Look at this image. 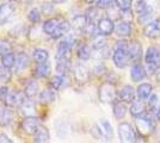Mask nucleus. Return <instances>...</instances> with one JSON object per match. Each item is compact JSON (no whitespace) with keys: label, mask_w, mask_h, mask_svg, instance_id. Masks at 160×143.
Returning a JSON list of instances; mask_svg holds the SVG:
<instances>
[{"label":"nucleus","mask_w":160,"mask_h":143,"mask_svg":"<svg viewBox=\"0 0 160 143\" xmlns=\"http://www.w3.org/2000/svg\"><path fill=\"white\" fill-rule=\"evenodd\" d=\"M128 47L129 42L126 40H120L116 42L115 49L112 54V61L117 68H126L129 63V56H128Z\"/></svg>","instance_id":"obj_1"},{"label":"nucleus","mask_w":160,"mask_h":143,"mask_svg":"<svg viewBox=\"0 0 160 143\" xmlns=\"http://www.w3.org/2000/svg\"><path fill=\"white\" fill-rule=\"evenodd\" d=\"M147 64V74L154 75L160 69V49L158 47H149L145 54Z\"/></svg>","instance_id":"obj_2"},{"label":"nucleus","mask_w":160,"mask_h":143,"mask_svg":"<svg viewBox=\"0 0 160 143\" xmlns=\"http://www.w3.org/2000/svg\"><path fill=\"white\" fill-rule=\"evenodd\" d=\"M98 95H99L100 102H105V104H113L118 98V93L116 91V87L113 83H111V81H107L100 85Z\"/></svg>","instance_id":"obj_3"},{"label":"nucleus","mask_w":160,"mask_h":143,"mask_svg":"<svg viewBox=\"0 0 160 143\" xmlns=\"http://www.w3.org/2000/svg\"><path fill=\"white\" fill-rule=\"evenodd\" d=\"M135 124H136L138 132L142 137H148L154 131V129H155V123L152 119V117H149L146 113L142 115V116L136 117Z\"/></svg>","instance_id":"obj_4"},{"label":"nucleus","mask_w":160,"mask_h":143,"mask_svg":"<svg viewBox=\"0 0 160 143\" xmlns=\"http://www.w3.org/2000/svg\"><path fill=\"white\" fill-rule=\"evenodd\" d=\"M120 141L124 143H132L136 141V134L129 123H121L118 125Z\"/></svg>","instance_id":"obj_5"},{"label":"nucleus","mask_w":160,"mask_h":143,"mask_svg":"<svg viewBox=\"0 0 160 143\" xmlns=\"http://www.w3.org/2000/svg\"><path fill=\"white\" fill-rule=\"evenodd\" d=\"M143 34L148 38H159L160 37V19H154V21H148L145 27H143Z\"/></svg>","instance_id":"obj_6"},{"label":"nucleus","mask_w":160,"mask_h":143,"mask_svg":"<svg viewBox=\"0 0 160 143\" xmlns=\"http://www.w3.org/2000/svg\"><path fill=\"white\" fill-rule=\"evenodd\" d=\"M97 29H98V34L108 37L115 31V23L110 18H100L97 23Z\"/></svg>","instance_id":"obj_7"},{"label":"nucleus","mask_w":160,"mask_h":143,"mask_svg":"<svg viewBox=\"0 0 160 143\" xmlns=\"http://www.w3.org/2000/svg\"><path fill=\"white\" fill-rule=\"evenodd\" d=\"M38 128H40V121L35 116L25 117L24 121L22 122V129L28 135H33Z\"/></svg>","instance_id":"obj_8"},{"label":"nucleus","mask_w":160,"mask_h":143,"mask_svg":"<svg viewBox=\"0 0 160 143\" xmlns=\"http://www.w3.org/2000/svg\"><path fill=\"white\" fill-rule=\"evenodd\" d=\"M128 56H129V62L132 63H139L142 57V47L139 42H132L129 43L128 47Z\"/></svg>","instance_id":"obj_9"},{"label":"nucleus","mask_w":160,"mask_h":143,"mask_svg":"<svg viewBox=\"0 0 160 143\" xmlns=\"http://www.w3.org/2000/svg\"><path fill=\"white\" fill-rule=\"evenodd\" d=\"M24 100H25L24 92L22 93V92H18V91H13V92L8 93L5 102H6V106L13 109V107H19L20 105L24 102Z\"/></svg>","instance_id":"obj_10"},{"label":"nucleus","mask_w":160,"mask_h":143,"mask_svg":"<svg viewBox=\"0 0 160 143\" xmlns=\"http://www.w3.org/2000/svg\"><path fill=\"white\" fill-rule=\"evenodd\" d=\"M74 79L80 83H85L90 79V70L84 64H77L73 69Z\"/></svg>","instance_id":"obj_11"},{"label":"nucleus","mask_w":160,"mask_h":143,"mask_svg":"<svg viewBox=\"0 0 160 143\" xmlns=\"http://www.w3.org/2000/svg\"><path fill=\"white\" fill-rule=\"evenodd\" d=\"M14 12V6L11 2H4L0 5V25L6 24Z\"/></svg>","instance_id":"obj_12"},{"label":"nucleus","mask_w":160,"mask_h":143,"mask_svg":"<svg viewBox=\"0 0 160 143\" xmlns=\"http://www.w3.org/2000/svg\"><path fill=\"white\" fill-rule=\"evenodd\" d=\"M50 86L53 87L55 91H61V89H65L66 87L69 86V79L66 74H59L55 75L52 78V81H50Z\"/></svg>","instance_id":"obj_13"},{"label":"nucleus","mask_w":160,"mask_h":143,"mask_svg":"<svg viewBox=\"0 0 160 143\" xmlns=\"http://www.w3.org/2000/svg\"><path fill=\"white\" fill-rule=\"evenodd\" d=\"M147 75V70L146 68L141 64L140 62L139 63H134L132 69H130V76H132V80L134 82H139L142 81Z\"/></svg>","instance_id":"obj_14"},{"label":"nucleus","mask_w":160,"mask_h":143,"mask_svg":"<svg viewBox=\"0 0 160 143\" xmlns=\"http://www.w3.org/2000/svg\"><path fill=\"white\" fill-rule=\"evenodd\" d=\"M97 125H98V128H99L104 140L105 141H111L113 137V130L111 123L107 121V119H100L99 122L97 123Z\"/></svg>","instance_id":"obj_15"},{"label":"nucleus","mask_w":160,"mask_h":143,"mask_svg":"<svg viewBox=\"0 0 160 143\" xmlns=\"http://www.w3.org/2000/svg\"><path fill=\"white\" fill-rule=\"evenodd\" d=\"M118 99L126 104H132L135 100V91L130 85H126L118 92Z\"/></svg>","instance_id":"obj_16"},{"label":"nucleus","mask_w":160,"mask_h":143,"mask_svg":"<svg viewBox=\"0 0 160 143\" xmlns=\"http://www.w3.org/2000/svg\"><path fill=\"white\" fill-rule=\"evenodd\" d=\"M146 111H147V106L143 99H140V98H139V100H134V102H132V105H130V113H132V116L135 117V118L145 115Z\"/></svg>","instance_id":"obj_17"},{"label":"nucleus","mask_w":160,"mask_h":143,"mask_svg":"<svg viewBox=\"0 0 160 143\" xmlns=\"http://www.w3.org/2000/svg\"><path fill=\"white\" fill-rule=\"evenodd\" d=\"M115 34L117 35L118 37H128L132 35V25H130V21H121L117 25H115Z\"/></svg>","instance_id":"obj_18"},{"label":"nucleus","mask_w":160,"mask_h":143,"mask_svg":"<svg viewBox=\"0 0 160 143\" xmlns=\"http://www.w3.org/2000/svg\"><path fill=\"white\" fill-rule=\"evenodd\" d=\"M87 24H88V19H87L86 14H79L75 16L72 21H71V26L75 31H85Z\"/></svg>","instance_id":"obj_19"},{"label":"nucleus","mask_w":160,"mask_h":143,"mask_svg":"<svg viewBox=\"0 0 160 143\" xmlns=\"http://www.w3.org/2000/svg\"><path fill=\"white\" fill-rule=\"evenodd\" d=\"M11 107L5 106V107H0V125L1 126H7L10 123L13 121V112Z\"/></svg>","instance_id":"obj_20"},{"label":"nucleus","mask_w":160,"mask_h":143,"mask_svg":"<svg viewBox=\"0 0 160 143\" xmlns=\"http://www.w3.org/2000/svg\"><path fill=\"white\" fill-rule=\"evenodd\" d=\"M127 105H126V102H123L122 100L120 102H116L112 104V113L115 118L116 119H122V118H124L126 116V113H127Z\"/></svg>","instance_id":"obj_21"},{"label":"nucleus","mask_w":160,"mask_h":143,"mask_svg":"<svg viewBox=\"0 0 160 143\" xmlns=\"http://www.w3.org/2000/svg\"><path fill=\"white\" fill-rule=\"evenodd\" d=\"M71 23H68L66 21H61L60 24L58 25V27L55 29V31L53 32L52 35V38L54 40H58V38H61V37H63L65 35L71 30Z\"/></svg>","instance_id":"obj_22"},{"label":"nucleus","mask_w":160,"mask_h":143,"mask_svg":"<svg viewBox=\"0 0 160 143\" xmlns=\"http://www.w3.org/2000/svg\"><path fill=\"white\" fill-rule=\"evenodd\" d=\"M138 92V97L140 99H143V100H147L151 95H152V92H153V86L148 82H143V83H140L139 87L136 89Z\"/></svg>","instance_id":"obj_23"},{"label":"nucleus","mask_w":160,"mask_h":143,"mask_svg":"<svg viewBox=\"0 0 160 143\" xmlns=\"http://www.w3.org/2000/svg\"><path fill=\"white\" fill-rule=\"evenodd\" d=\"M50 140V132L46 126H40L37 131L33 134V141L38 143L48 142Z\"/></svg>","instance_id":"obj_24"},{"label":"nucleus","mask_w":160,"mask_h":143,"mask_svg":"<svg viewBox=\"0 0 160 143\" xmlns=\"http://www.w3.org/2000/svg\"><path fill=\"white\" fill-rule=\"evenodd\" d=\"M19 112L20 115L24 117L35 116V113H36L35 104L31 100H24V102L19 106Z\"/></svg>","instance_id":"obj_25"},{"label":"nucleus","mask_w":160,"mask_h":143,"mask_svg":"<svg viewBox=\"0 0 160 143\" xmlns=\"http://www.w3.org/2000/svg\"><path fill=\"white\" fill-rule=\"evenodd\" d=\"M55 59L56 60H71L72 59V47H68L65 44H59Z\"/></svg>","instance_id":"obj_26"},{"label":"nucleus","mask_w":160,"mask_h":143,"mask_svg":"<svg viewBox=\"0 0 160 143\" xmlns=\"http://www.w3.org/2000/svg\"><path fill=\"white\" fill-rule=\"evenodd\" d=\"M38 100L41 104H52L56 100V93L53 89H44L38 95Z\"/></svg>","instance_id":"obj_27"},{"label":"nucleus","mask_w":160,"mask_h":143,"mask_svg":"<svg viewBox=\"0 0 160 143\" xmlns=\"http://www.w3.org/2000/svg\"><path fill=\"white\" fill-rule=\"evenodd\" d=\"M52 73V64L48 61L42 62V63H37L36 67V75L38 78H47Z\"/></svg>","instance_id":"obj_28"},{"label":"nucleus","mask_w":160,"mask_h":143,"mask_svg":"<svg viewBox=\"0 0 160 143\" xmlns=\"http://www.w3.org/2000/svg\"><path fill=\"white\" fill-rule=\"evenodd\" d=\"M24 94L29 99L36 97V95L38 94V83L35 81V80H30L25 85V87H24Z\"/></svg>","instance_id":"obj_29"},{"label":"nucleus","mask_w":160,"mask_h":143,"mask_svg":"<svg viewBox=\"0 0 160 143\" xmlns=\"http://www.w3.org/2000/svg\"><path fill=\"white\" fill-rule=\"evenodd\" d=\"M60 19H58V18H50V19H48V21H44V24H43V32L46 35H49V36H52L53 32L55 31V29L58 27V25L60 24Z\"/></svg>","instance_id":"obj_30"},{"label":"nucleus","mask_w":160,"mask_h":143,"mask_svg":"<svg viewBox=\"0 0 160 143\" xmlns=\"http://www.w3.org/2000/svg\"><path fill=\"white\" fill-rule=\"evenodd\" d=\"M16 61H17V57H16V55L12 51L1 56V64H2L4 68L6 69H10L12 68L13 66H16Z\"/></svg>","instance_id":"obj_31"},{"label":"nucleus","mask_w":160,"mask_h":143,"mask_svg":"<svg viewBox=\"0 0 160 143\" xmlns=\"http://www.w3.org/2000/svg\"><path fill=\"white\" fill-rule=\"evenodd\" d=\"M32 57H33V61L36 62V63H42V62L48 61V57H49V53H48L46 49L38 48V49H35Z\"/></svg>","instance_id":"obj_32"},{"label":"nucleus","mask_w":160,"mask_h":143,"mask_svg":"<svg viewBox=\"0 0 160 143\" xmlns=\"http://www.w3.org/2000/svg\"><path fill=\"white\" fill-rule=\"evenodd\" d=\"M71 69V60H56V72L59 74H67Z\"/></svg>","instance_id":"obj_33"},{"label":"nucleus","mask_w":160,"mask_h":143,"mask_svg":"<svg viewBox=\"0 0 160 143\" xmlns=\"http://www.w3.org/2000/svg\"><path fill=\"white\" fill-rule=\"evenodd\" d=\"M78 57H79L80 60H82V61H87L90 57H91V49L90 47L87 45V44H81L79 48H78Z\"/></svg>","instance_id":"obj_34"},{"label":"nucleus","mask_w":160,"mask_h":143,"mask_svg":"<svg viewBox=\"0 0 160 143\" xmlns=\"http://www.w3.org/2000/svg\"><path fill=\"white\" fill-rule=\"evenodd\" d=\"M152 16H153V8L148 5L146 7V10H143L141 13H139V21H140L141 24L146 25L147 23L149 21V19L152 18Z\"/></svg>","instance_id":"obj_35"},{"label":"nucleus","mask_w":160,"mask_h":143,"mask_svg":"<svg viewBox=\"0 0 160 143\" xmlns=\"http://www.w3.org/2000/svg\"><path fill=\"white\" fill-rule=\"evenodd\" d=\"M29 66V57L27 54H19L17 57V61H16V67L17 70H24L27 69V67Z\"/></svg>","instance_id":"obj_36"},{"label":"nucleus","mask_w":160,"mask_h":143,"mask_svg":"<svg viewBox=\"0 0 160 143\" xmlns=\"http://www.w3.org/2000/svg\"><path fill=\"white\" fill-rule=\"evenodd\" d=\"M41 14H42V12H40L38 8H31L28 12V19H29L30 23L36 24V23H38L41 21Z\"/></svg>","instance_id":"obj_37"},{"label":"nucleus","mask_w":160,"mask_h":143,"mask_svg":"<svg viewBox=\"0 0 160 143\" xmlns=\"http://www.w3.org/2000/svg\"><path fill=\"white\" fill-rule=\"evenodd\" d=\"M98 10H100V8L96 6L90 8L86 12V17L87 19H88V23H96V21L98 23V21H99V18H98Z\"/></svg>","instance_id":"obj_38"},{"label":"nucleus","mask_w":160,"mask_h":143,"mask_svg":"<svg viewBox=\"0 0 160 143\" xmlns=\"http://www.w3.org/2000/svg\"><path fill=\"white\" fill-rule=\"evenodd\" d=\"M116 1V6L120 11H128L132 8L133 5V0H115Z\"/></svg>","instance_id":"obj_39"},{"label":"nucleus","mask_w":160,"mask_h":143,"mask_svg":"<svg viewBox=\"0 0 160 143\" xmlns=\"http://www.w3.org/2000/svg\"><path fill=\"white\" fill-rule=\"evenodd\" d=\"M93 48L94 49H100V48H104L107 47V40H105V36H103V35H99L98 36H96L93 40Z\"/></svg>","instance_id":"obj_40"},{"label":"nucleus","mask_w":160,"mask_h":143,"mask_svg":"<svg viewBox=\"0 0 160 143\" xmlns=\"http://www.w3.org/2000/svg\"><path fill=\"white\" fill-rule=\"evenodd\" d=\"M12 47L10 44V42L5 41V40H1L0 41V56L7 54V53H11Z\"/></svg>","instance_id":"obj_41"},{"label":"nucleus","mask_w":160,"mask_h":143,"mask_svg":"<svg viewBox=\"0 0 160 143\" xmlns=\"http://www.w3.org/2000/svg\"><path fill=\"white\" fill-rule=\"evenodd\" d=\"M148 99H149V100H148V107H149V110H152V111L159 110L158 109V102H159V100H158V95L152 94Z\"/></svg>","instance_id":"obj_42"},{"label":"nucleus","mask_w":160,"mask_h":143,"mask_svg":"<svg viewBox=\"0 0 160 143\" xmlns=\"http://www.w3.org/2000/svg\"><path fill=\"white\" fill-rule=\"evenodd\" d=\"M113 1L115 0H98L96 4H97V7L100 10H107V8H110L112 6Z\"/></svg>","instance_id":"obj_43"},{"label":"nucleus","mask_w":160,"mask_h":143,"mask_svg":"<svg viewBox=\"0 0 160 143\" xmlns=\"http://www.w3.org/2000/svg\"><path fill=\"white\" fill-rule=\"evenodd\" d=\"M148 6V4L146 2V0H136V4H135V11L136 13H141L143 10H146V7Z\"/></svg>","instance_id":"obj_44"},{"label":"nucleus","mask_w":160,"mask_h":143,"mask_svg":"<svg viewBox=\"0 0 160 143\" xmlns=\"http://www.w3.org/2000/svg\"><path fill=\"white\" fill-rule=\"evenodd\" d=\"M54 11V6L52 2H44L42 6V14H52V12Z\"/></svg>","instance_id":"obj_45"},{"label":"nucleus","mask_w":160,"mask_h":143,"mask_svg":"<svg viewBox=\"0 0 160 143\" xmlns=\"http://www.w3.org/2000/svg\"><path fill=\"white\" fill-rule=\"evenodd\" d=\"M60 44H65V45H68V47H72L75 44V38H74L73 36H66L62 41L60 42Z\"/></svg>","instance_id":"obj_46"},{"label":"nucleus","mask_w":160,"mask_h":143,"mask_svg":"<svg viewBox=\"0 0 160 143\" xmlns=\"http://www.w3.org/2000/svg\"><path fill=\"white\" fill-rule=\"evenodd\" d=\"M91 134H92V136H93L96 140H104V137H103V135H102V132H100V130L97 124L91 129Z\"/></svg>","instance_id":"obj_47"},{"label":"nucleus","mask_w":160,"mask_h":143,"mask_svg":"<svg viewBox=\"0 0 160 143\" xmlns=\"http://www.w3.org/2000/svg\"><path fill=\"white\" fill-rule=\"evenodd\" d=\"M8 87L7 86H0V102L6 100L7 95H8Z\"/></svg>","instance_id":"obj_48"},{"label":"nucleus","mask_w":160,"mask_h":143,"mask_svg":"<svg viewBox=\"0 0 160 143\" xmlns=\"http://www.w3.org/2000/svg\"><path fill=\"white\" fill-rule=\"evenodd\" d=\"M105 70H107V69H105V66L100 63V64H98V66H96V67H94L92 72H93L94 75H97V76H98V75L104 74V73H105Z\"/></svg>","instance_id":"obj_49"},{"label":"nucleus","mask_w":160,"mask_h":143,"mask_svg":"<svg viewBox=\"0 0 160 143\" xmlns=\"http://www.w3.org/2000/svg\"><path fill=\"white\" fill-rule=\"evenodd\" d=\"M11 143L12 142V140L10 138V137L5 135V134H0V143Z\"/></svg>","instance_id":"obj_50"},{"label":"nucleus","mask_w":160,"mask_h":143,"mask_svg":"<svg viewBox=\"0 0 160 143\" xmlns=\"http://www.w3.org/2000/svg\"><path fill=\"white\" fill-rule=\"evenodd\" d=\"M157 81H158V83L160 85V69L157 72Z\"/></svg>","instance_id":"obj_51"},{"label":"nucleus","mask_w":160,"mask_h":143,"mask_svg":"<svg viewBox=\"0 0 160 143\" xmlns=\"http://www.w3.org/2000/svg\"><path fill=\"white\" fill-rule=\"evenodd\" d=\"M54 4H61V2H65L66 0H52Z\"/></svg>","instance_id":"obj_52"},{"label":"nucleus","mask_w":160,"mask_h":143,"mask_svg":"<svg viewBox=\"0 0 160 143\" xmlns=\"http://www.w3.org/2000/svg\"><path fill=\"white\" fill-rule=\"evenodd\" d=\"M87 4H94V2H97L98 0H85Z\"/></svg>","instance_id":"obj_53"},{"label":"nucleus","mask_w":160,"mask_h":143,"mask_svg":"<svg viewBox=\"0 0 160 143\" xmlns=\"http://www.w3.org/2000/svg\"><path fill=\"white\" fill-rule=\"evenodd\" d=\"M157 117H158V121H159V123H160V109L158 110V112H157Z\"/></svg>","instance_id":"obj_54"},{"label":"nucleus","mask_w":160,"mask_h":143,"mask_svg":"<svg viewBox=\"0 0 160 143\" xmlns=\"http://www.w3.org/2000/svg\"><path fill=\"white\" fill-rule=\"evenodd\" d=\"M4 73H5V72H4V69H2L1 67H0V78H1V75L4 74Z\"/></svg>","instance_id":"obj_55"},{"label":"nucleus","mask_w":160,"mask_h":143,"mask_svg":"<svg viewBox=\"0 0 160 143\" xmlns=\"http://www.w3.org/2000/svg\"><path fill=\"white\" fill-rule=\"evenodd\" d=\"M22 1H24V2H30V1H32V0H22Z\"/></svg>","instance_id":"obj_56"}]
</instances>
